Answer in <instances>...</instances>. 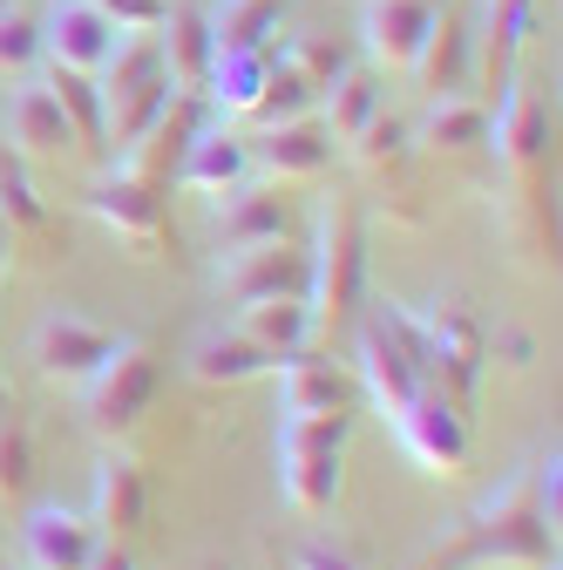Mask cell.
<instances>
[{
	"mask_svg": "<svg viewBox=\"0 0 563 570\" xmlns=\"http://www.w3.org/2000/svg\"><path fill=\"white\" fill-rule=\"evenodd\" d=\"M319 102H326V129H333V142H346V136H360L381 109H387V89H381V76H374V68H354V61H346L339 68V76L319 89Z\"/></svg>",
	"mask_w": 563,
	"mask_h": 570,
	"instance_id": "28",
	"label": "cell"
},
{
	"mask_svg": "<svg viewBox=\"0 0 563 570\" xmlns=\"http://www.w3.org/2000/svg\"><path fill=\"white\" fill-rule=\"evenodd\" d=\"M306 278H313V258L306 245L293 238H265V245H238L218 258L210 285H218L225 306H251V299H306Z\"/></svg>",
	"mask_w": 563,
	"mask_h": 570,
	"instance_id": "9",
	"label": "cell"
},
{
	"mask_svg": "<svg viewBox=\"0 0 563 570\" xmlns=\"http://www.w3.org/2000/svg\"><path fill=\"white\" fill-rule=\"evenodd\" d=\"M394 435H401V449H407V462L421 475H462L468 469V414L442 387H421L394 414Z\"/></svg>",
	"mask_w": 563,
	"mask_h": 570,
	"instance_id": "10",
	"label": "cell"
},
{
	"mask_svg": "<svg viewBox=\"0 0 563 570\" xmlns=\"http://www.w3.org/2000/svg\"><path fill=\"white\" fill-rule=\"evenodd\" d=\"M251 142V170H265L271 184H299V177H319L326 164H333V129L319 122V116H293V122H271V129H258V136H245Z\"/></svg>",
	"mask_w": 563,
	"mask_h": 570,
	"instance_id": "16",
	"label": "cell"
},
{
	"mask_svg": "<svg viewBox=\"0 0 563 570\" xmlns=\"http://www.w3.org/2000/svg\"><path fill=\"white\" fill-rule=\"evenodd\" d=\"M278 367V353H265L258 340H245L238 326L231 333H204L197 346H190V361H184V374L197 381V387H245V381H265Z\"/></svg>",
	"mask_w": 563,
	"mask_h": 570,
	"instance_id": "25",
	"label": "cell"
},
{
	"mask_svg": "<svg viewBox=\"0 0 563 570\" xmlns=\"http://www.w3.org/2000/svg\"><path fill=\"white\" fill-rule=\"evenodd\" d=\"M245 177H251V142H245L238 129H225V122H204V129L190 136V150L177 157V170H170V190L225 197V190H238Z\"/></svg>",
	"mask_w": 563,
	"mask_h": 570,
	"instance_id": "17",
	"label": "cell"
},
{
	"mask_svg": "<svg viewBox=\"0 0 563 570\" xmlns=\"http://www.w3.org/2000/svg\"><path fill=\"white\" fill-rule=\"evenodd\" d=\"M299 570H360V563L339 557V550H326V543H306V550H299Z\"/></svg>",
	"mask_w": 563,
	"mask_h": 570,
	"instance_id": "40",
	"label": "cell"
},
{
	"mask_svg": "<svg viewBox=\"0 0 563 570\" xmlns=\"http://www.w3.org/2000/svg\"><path fill=\"white\" fill-rule=\"evenodd\" d=\"M313 278H306V306H313V333H333L354 320L360 293H367V232L354 197H333L313 225Z\"/></svg>",
	"mask_w": 563,
	"mask_h": 570,
	"instance_id": "4",
	"label": "cell"
},
{
	"mask_svg": "<svg viewBox=\"0 0 563 570\" xmlns=\"http://www.w3.org/2000/svg\"><path fill=\"white\" fill-rule=\"evenodd\" d=\"M34 61H41V21L8 8L0 14V76H28Z\"/></svg>",
	"mask_w": 563,
	"mask_h": 570,
	"instance_id": "37",
	"label": "cell"
},
{
	"mask_svg": "<svg viewBox=\"0 0 563 570\" xmlns=\"http://www.w3.org/2000/svg\"><path fill=\"white\" fill-rule=\"evenodd\" d=\"M265 238H293V204L278 197V184H238L225 190L218 204V252H238V245H265Z\"/></svg>",
	"mask_w": 563,
	"mask_h": 570,
	"instance_id": "22",
	"label": "cell"
},
{
	"mask_svg": "<svg viewBox=\"0 0 563 570\" xmlns=\"http://www.w3.org/2000/svg\"><path fill=\"white\" fill-rule=\"evenodd\" d=\"M442 14V0H367L360 8V48L374 68H387V76H407L421 41H428Z\"/></svg>",
	"mask_w": 563,
	"mask_h": 570,
	"instance_id": "15",
	"label": "cell"
},
{
	"mask_svg": "<svg viewBox=\"0 0 563 570\" xmlns=\"http://www.w3.org/2000/svg\"><path fill=\"white\" fill-rule=\"evenodd\" d=\"M89 218L102 225V232H116V238H129V245H164V232H170V184H157V177H136V170H122L116 164V177H102V184H89Z\"/></svg>",
	"mask_w": 563,
	"mask_h": 570,
	"instance_id": "11",
	"label": "cell"
},
{
	"mask_svg": "<svg viewBox=\"0 0 563 570\" xmlns=\"http://www.w3.org/2000/svg\"><path fill=\"white\" fill-rule=\"evenodd\" d=\"M536 28V0H482V28H475V68L488 89L516 82V55Z\"/></svg>",
	"mask_w": 563,
	"mask_h": 570,
	"instance_id": "23",
	"label": "cell"
},
{
	"mask_svg": "<svg viewBox=\"0 0 563 570\" xmlns=\"http://www.w3.org/2000/svg\"><path fill=\"white\" fill-rule=\"evenodd\" d=\"M116 340L122 333H109V326H96V320H82V313H48L41 326H34V374L48 381V387H82L109 353H116Z\"/></svg>",
	"mask_w": 563,
	"mask_h": 570,
	"instance_id": "13",
	"label": "cell"
},
{
	"mask_svg": "<svg viewBox=\"0 0 563 570\" xmlns=\"http://www.w3.org/2000/svg\"><path fill=\"white\" fill-rule=\"evenodd\" d=\"M144 510H150V482H144V469H136V455L109 449L102 469H96V510H89L96 537H102V543H129L136 530H144Z\"/></svg>",
	"mask_w": 563,
	"mask_h": 570,
	"instance_id": "20",
	"label": "cell"
},
{
	"mask_svg": "<svg viewBox=\"0 0 563 570\" xmlns=\"http://www.w3.org/2000/svg\"><path fill=\"white\" fill-rule=\"evenodd\" d=\"M89 570H136V563H129V550H122V543H96Z\"/></svg>",
	"mask_w": 563,
	"mask_h": 570,
	"instance_id": "41",
	"label": "cell"
},
{
	"mask_svg": "<svg viewBox=\"0 0 563 570\" xmlns=\"http://www.w3.org/2000/svg\"><path fill=\"white\" fill-rule=\"evenodd\" d=\"M238 333L286 361V353L313 346V306L306 299H251V306H238Z\"/></svg>",
	"mask_w": 563,
	"mask_h": 570,
	"instance_id": "30",
	"label": "cell"
},
{
	"mask_svg": "<svg viewBox=\"0 0 563 570\" xmlns=\"http://www.w3.org/2000/svg\"><path fill=\"white\" fill-rule=\"evenodd\" d=\"M8 8H14V0H0V14H8Z\"/></svg>",
	"mask_w": 563,
	"mask_h": 570,
	"instance_id": "43",
	"label": "cell"
},
{
	"mask_svg": "<svg viewBox=\"0 0 563 570\" xmlns=\"http://www.w3.org/2000/svg\"><path fill=\"white\" fill-rule=\"evenodd\" d=\"M313 102H319V89L299 76V68H293V61H271V76H265V102H258V122L271 129V122L313 116Z\"/></svg>",
	"mask_w": 563,
	"mask_h": 570,
	"instance_id": "36",
	"label": "cell"
},
{
	"mask_svg": "<svg viewBox=\"0 0 563 570\" xmlns=\"http://www.w3.org/2000/svg\"><path fill=\"white\" fill-rule=\"evenodd\" d=\"M421 142L442 157H468V150H488V102L482 96H435L428 102V122H421Z\"/></svg>",
	"mask_w": 563,
	"mask_h": 570,
	"instance_id": "29",
	"label": "cell"
},
{
	"mask_svg": "<svg viewBox=\"0 0 563 570\" xmlns=\"http://www.w3.org/2000/svg\"><path fill=\"white\" fill-rule=\"evenodd\" d=\"M265 76H271V55L265 48H225L218 61H210V76H204V109L210 122H238V116H258L265 102Z\"/></svg>",
	"mask_w": 563,
	"mask_h": 570,
	"instance_id": "24",
	"label": "cell"
},
{
	"mask_svg": "<svg viewBox=\"0 0 563 570\" xmlns=\"http://www.w3.org/2000/svg\"><path fill=\"white\" fill-rule=\"evenodd\" d=\"M407 76L428 89V96H455L475 76V35L455 14H435V28H428V41H421V55H414Z\"/></svg>",
	"mask_w": 563,
	"mask_h": 570,
	"instance_id": "26",
	"label": "cell"
},
{
	"mask_svg": "<svg viewBox=\"0 0 563 570\" xmlns=\"http://www.w3.org/2000/svg\"><path fill=\"white\" fill-rule=\"evenodd\" d=\"M210 122V109H204V96L197 89H177L170 96V109L144 129V136H136L129 142V150H122V170H136V177H157V184H170V170H177V157L190 150V136Z\"/></svg>",
	"mask_w": 563,
	"mask_h": 570,
	"instance_id": "18",
	"label": "cell"
},
{
	"mask_svg": "<svg viewBox=\"0 0 563 570\" xmlns=\"http://www.w3.org/2000/svg\"><path fill=\"white\" fill-rule=\"evenodd\" d=\"M354 414H278V495L299 517H326L339 503V455Z\"/></svg>",
	"mask_w": 563,
	"mask_h": 570,
	"instance_id": "5",
	"label": "cell"
},
{
	"mask_svg": "<svg viewBox=\"0 0 563 570\" xmlns=\"http://www.w3.org/2000/svg\"><path fill=\"white\" fill-rule=\"evenodd\" d=\"M271 374H278V414H354V401H360V381L333 361L286 353Z\"/></svg>",
	"mask_w": 563,
	"mask_h": 570,
	"instance_id": "21",
	"label": "cell"
},
{
	"mask_svg": "<svg viewBox=\"0 0 563 570\" xmlns=\"http://www.w3.org/2000/svg\"><path fill=\"white\" fill-rule=\"evenodd\" d=\"M48 89H55L61 116L76 122L82 157H109V116H102V89H96V76H82V68H55Z\"/></svg>",
	"mask_w": 563,
	"mask_h": 570,
	"instance_id": "31",
	"label": "cell"
},
{
	"mask_svg": "<svg viewBox=\"0 0 563 570\" xmlns=\"http://www.w3.org/2000/svg\"><path fill=\"white\" fill-rule=\"evenodd\" d=\"M339 150H346V164H354V170H367V177H381V170H401L407 164V150H414V129L401 122V116H374L360 136H346L339 142Z\"/></svg>",
	"mask_w": 563,
	"mask_h": 570,
	"instance_id": "33",
	"label": "cell"
},
{
	"mask_svg": "<svg viewBox=\"0 0 563 570\" xmlns=\"http://www.w3.org/2000/svg\"><path fill=\"white\" fill-rule=\"evenodd\" d=\"M414 353H421V381L442 387L448 401H468L482 381V320L462 299H435L428 313H414Z\"/></svg>",
	"mask_w": 563,
	"mask_h": 570,
	"instance_id": "8",
	"label": "cell"
},
{
	"mask_svg": "<svg viewBox=\"0 0 563 570\" xmlns=\"http://www.w3.org/2000/svg\"><path fill=\"white\" fill-rule=\"evenodd\" d=\"M0 218H8V232H48V204L14 150H0Z\"/></svg>",
	"mask_w": 563,
	"mask_h": 570,
	"instance_id": "35",
	"label": "cell"
},
{
	"mask_svg": "<svg viewBox=\"0 0 563 570\" xmlns=\"http://www.w3.org/2000/svg\"><path fill=\"white\" fill-rule=\"evenodd\" d=\"M421 570H556V517L543 510L536 469H523L488 503H475Z\"/></svg>",
	"mask_w": 563,
	"mask_h": 570,
	"instance_id": "1",
	"label": "cell"
},
{
	"mask_svg": "<svg viewBox=\"0 0 563 570\" xmlns=\"http://www.w3.org/2000/svg\"><path fill=\"white\" fill-rule=\"evenodd\" d=\"M278 61H293V68H299V76L313 82V89H326V82L339 76V68H346V55H339L333 41H319V35H299V41H293L286 55H278Z\"/></svg>",
	"mask_w": 563,
	"mask_h": 570,
	"instance_id": "38",
	"label": "cell"
},
{
	"mask_svg": "<svg viewBox=\"0 0 563 570\" xmlns=\"http://www.w3.org/2000/svg\"><path fill=\"white\" fill-rule=\"evenodd\" d=\"M96 89H102V116H109V150H129V142L144 136V129L170 109V96H177L157 28H122V41H116V55L102 61Z\"/></svg>",
	"mask_w": 563,
	"mask_h": 570,
	"instance_id": "3",
	"label": "cell"
},
{
	"mask_svg": "<svg viewBox=\"0 0 563 570\" xmlns=\"http://www.w3.org/2000/svg\"><path fill=\"white\" fill-rule=\"evenodd\" d=\"M157 41H164V61H170V82L177 89H204L210 61H218V41H210V28H204V8H164Z\"/></svg>",
	"mask_w": 563,
	"mask_h": 570,
	"instance_id": "27",
	"label": "cell"
},
{
	"mask_svg": "<svg viewBox=\"0 0 563 570\" xmlns=\"http://www.w3.org/2000/svg\"><path fill=\"white\" fill-rule=\"evenodd\" d=\"M157 387H164L157 353H150L144 340H116V353H109V361L76 387V394H82L89 435H96V442H129V435H136V421L157 407Z\"/></svg>",
	"mask_w": 563,
	"mask_h": 570,
	"instance_id": "6",
	"label": "cell"
},
{
	"mask_svg": "<svg viewBox=\"0 0 563 570\" xmlns=\"http://www.w3.org/2000/svg\"><path fill=\"white\" fill-rule=\"evenodd\" d=\"M0 142H8L21 164H68V157H82L76 122L61 116L48 82H21L8 96V109H0Z\"/></svg>",
	"mask_w": 563,
	"mask_h": 570,
	"instance_id": "12",
	"label": "cell"
},
{
	"mask_svg": "<svg viewBox=\"0 0 563 570\" xmlns=\"http://www.w3.org/2000/svg\"><path fill=\"white\" fill-rule=\"evenodd\" d=\"M286 8H293V0H210L204 28H210V41H218V55L225 48H265Z\"/></svg>",
	"mask_w": 563,
	"mask_h": 570,
	"instance_id": "32",
	"label": "cell"
},
{
	"mask_svg": "<svg viewBox=\"0 0 563 570\" xmlns=\"http://www.w3.org/2000/svg\"><path fill=\"white\" fill-rule=\"evenodd\" d=\"M89 8H102L116 28H157L170 0H89Z\"/></svg>",
	"mask_w": 563,
	"mask_h": 570,
	"instance_id": "39",
	"label": "cell"
},
{
	"mask_svg": "<svg viewBox=\"0 0 563 570\" xmlns=\"http://www.w3.org/2000/svg\"><path fill=\"white\" fill-rule=\"evenodd\" d=\"M34 489V435L21 414H0V503L21 510Z\"/></svg>",
	"mask_w": 563,
	"mask_h": 570,
	"instance_id": "34",
	"label": "cell"
},
{
	"mask_svg": "<svg viewBox=\"0 0 563 570\" xmlns=\"http://www.w3.org/2000/svg\"><path fill=\"white\" fill-rule=\"evenodd\" d=\"M550 142H556L550 96L530 82H510L503 109H488V150H496V170H503V225L530 252L550 245Z\"/></svg>",
	"mask_w": 563,
	"mask_h": 570,
	"instance_id": "2",
	"label": "cell"
},
{
	"mask_svg": "<svg viewBox=\"0 0 563 570\" xmlns=\"http://www.w3.org/2000/svg\"><path fill=\"white\" fill-rule=\"evenodd\" d=\"M354 381H360V394L394 421L421 387V353H414V313L407 306H374V320L360 326V340H354Z\"/></svg>",
	"mask_w": 563,
	"mask_h": 570,
	"instance_id": "7",
	"label": "cell"
},
{
	"mask_svg": "<svg viewBox=\"0 0 563 570\" xmlns=\"http://www.w3.org/2000/svg\"><path fill=\"white\" fill-rule=\"evenodd\" d=\"M96 523L76 517V510H61V503H34L28 523H21V557L28 570H89L96 557Z\"/></svg>",
	"mask_w": 563,
	"mask_h": 570,
	"instance_id": "19",
	"label": "cell"
},
{
	"mask_svg": "<svg viewBox=\"0 0 563 570\" xmlns=\"http://www.w3.org/2000/svg\"><path fill=\"white\" fill-rule=\"evenodd\" d=\"M8 252H14V232H8V218H0V272H8Z\"/></svg>",
	"mask_w": 563,
	"mask_h": 570,
	"instance_id": "42",
	"label": "cell"
},
{
	"mask_svg": "<svg viewBox=\"0 0 563 570\" xmlns=\"http://www.w3.org/2000/svg\"><path fill=\"white\" fill-rule=\"evenodd\" d=\"M122 28L89 8V0H48V14H41V55L55 68H82V76H102V61L116 55Z\"/></svg>",
	"mask_w": 563,
	"mask_h": 570,
	"instance_id": "14",
	"label": "cell"
}]
</instances>
